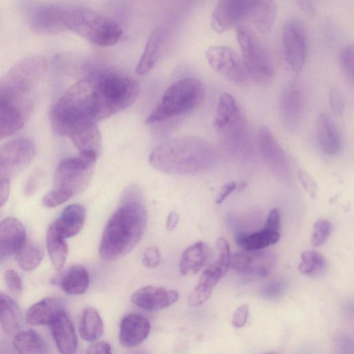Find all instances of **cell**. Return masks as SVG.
I'll return each mask as SVG.
<instances>
[{
    "mask_svg": "<svg viewBox=\"0 0 354 354\" xmlns=\"http://www.w3.org/2000/svg\"><path fill=\"white\" fill-rule=\"evenodd\" d=\"M129 191L104 230L99 250L104 261H112L128 254L145 233L147 209L138 192L135 189Z\"/></svg>",
    "mask_w": 354,
    "mask_h": 354,
    "instance_id": "6da1fadb",
    "label": "cell"
},
{
    "mask_svg": "<svg viewBox=\"0 0 354 354\" xmlns=\"http://www.w3.org/2000/svg\"><path fill=\"white\" fill-rule=\"evenodd\" d=\"M216 151L209 141L188 136L167 140L152 149L149 161L156 169L171 174H195L211 168Z\"/></svg>",
    "mask_w": 354,
    "mask_h": 354,
    "instance_id": "7a4b0ae2",
    "label": "cell"
},
{
    "mask_svg": "<svg viewBox=\"0 0 354 354\" xmlns=\"http://www.w3.org/2000/svg\"><path fill=\"white\" fill-rule=\"evenodd\" d=\"M91 88L89 75L75 82L54 104L50 122L57 133L72 140L98 128Z\"/></svg>",
    "mask_w": 354,
    "mask_h": 354,
    "instance_id": "3957f363",
    "label": "cell"
},
{
    "mask_svg": "<svg viewBox=\"0 0 354 354\" xmlns=\"http://www.w3.org/2000/svg\"><path fill=\"white\" fill-rule=\"evenodd\" d=\"M65 25L67 30L100 46H113L122 35V30L116 22L82 6H66Z\"/></svg>",
    "mask_w": 354,
    "mask_h": 354,
    "instance_id": "277c9868",
    "label": "cell"
},
{
    "mask_svg": "<svg viewBox=\"0 0 354 354\" xmlns=\"http://www.w3.org/2000/svg\"><path fill=\"white\" fill-rule=\"evenodd\" d=\"M204 96L205 88L200 80L193 77L180 79L167 88L146 122H161L187 113L196 108Z\"/></svg>",
    "mask_w": 354,
    "mask_h": 354,
    "instance_id": "5b68a950",
    "label": "cell"
},
{
    "mask_svg": "<svg viewBox=\"0 0 354 354\" xmlns=\"http://www.w3.org/2000/svg\"><path fill=\"white\" fill-rule=\"evenodd\" d=\"M241 57L248 77L259 83L269 82L274 75L270 57L257 37L247 27H236Z\"/></svg>",
    "mask_w": 354,
    "mask_h": 354,
    "instance_id": "8992f818",
    "label": "cell"
},
{
    "mask_svg": "<svg viewBox=\"0 0 354 354\" xmlns=\"http://www.w3.org/2000/svg\"><path fill=\"white\" fill-rule=\"evenodd\" d=\"M97 156L93 152H80L62 160L54 174V188L69 192L73 196L82 191L90 180Z\"/></svg>",
    "mask_w": 354,
    "mask_h": 354,
    "instance_id": "52a82bcc",
    "label": "cell"
},
{
    "mask_svg": "<svg viewBox=\"0 0 354 354\" xmlns=\"http://www.w3.org/2000/svg\"><path fill=\"white\" fill-rule=\"evenodd\" d=\"M32 108V99L20 97L0 82V140L21 129Z\"/></svg>",
    "mask_w": 354,
    "mask_h": 354,
    "instance_id": "ba28073f",
    "label": "cell"
},
{
    "mask_svg": "<svg viewBox=\"0 0 354 354\" xmlns=\"http://www.w3.org/2000/svg\"><path fill=\"white\" fill-rule=\"evenodd\" d=\"M281 41L286 66L291 72L299 73L305 64L308 50V33L303 21L297 18L288 19L283 27Z\"/></svg>",
    "mask_w": 354,
    "mask_h": 354,
    "instance_id": "9c48e42d",
    "label": "cell"
},
{
    "mask_svg": "<svg viewBox=\"0 0 354 354\" xmlns=\"http://www.w3.org/2000/svg\"><path fill=\"white\" fill-rule=\"evenodd\" d=\"M48 68L46 59L30 56L17 62L1 79L19 93L30 96L45 76Z\"/></svg>",
    "mask_w": 354,
    "mask_h": 354,
    "instance_id": "30bf717a",
    "label": "cell"
},
{
    "mask_svg": "<svg viewBox=\"0 0 354 354\" xmlns=\"http://www.w3.org/2000/svg\"><path fill=\"white\" fill-rule=\"evenodd\" d=\"M216 247L218 252L217 260L202 273L188 298V303L192 306L202 305L209 298L214 286L230 267L231 252L228 243L221 241Z\"/></svg>",
    "mask_w": 354,
    "mask_h": 354,
    "instance_id": "8fae6325",
    "label": "cell"
},
{
    "mask_svg": "<svg viewBox=\"0 0 354 354\" xmlns=\"http://www.w3.org/2000/svg\"><path fill=\"white\" fill-rule=\"evenodd\" d=\"M209 66L218 74L236 84H243L248 75L241 56L226 46H212L205 52Z\"/></svg>",
    "mask_w": 354,
    "mask_h": 354,
    "instance_id": "7c38bea8",
    "label": "cell"
},
{
    "mask_svg": "<svg viewBox=\"0 0 354 354\" xmlns=\"http://www.w3.org/2000/svg\"><path fill=\"white\" fill-rule=\"evenodd\" d=\"M35 153L34 142L28 138L10 140L0 147V174H15L25 168Z\"/></svg>",
    "mask_w": 354,
    "mask_h": 354,
    "instance_id": "4fadbf2b",
    "label": "cell"
},
{
    "mask_svg": "<svg viewBox=\"0 0 354 354\" xmlns=\"http://www.w3.org/2000/svg\"><path fill=\"white\" fill-rule=\"evenodd\" d=\"M254 0H221L215 5L211 15V26L223 33L245 17H248Z\"/></svg>",
    "mask_w": 354,
    "mask_h": 354,
    "instance_id": "5bb4252c",
    "label": "cell"
},
{
    "mask_svg": "<svg viewBox=\"0 0 354 354\" xmlns=\"http://www.w3.org/2000/svg\"><path fill=\"white\" fill-rule=\"evenodd\" d=\"M277 261L275 254L263 250H244L231 254L230 267L236 271L258 277L268 276Z\"/></svg>",
    "mask_w": 354,
    "mask_h": 354,
    "instance_id": "9a60e30c",
    "label": "cell"
},
{
    "mask_svg": "<svg viewBox=\"0 0 354 354\" xmlns=\"http://www.w3.org/2000/svg\"><path fill=\"white\" fill-rule=\"evenodd\" d=\"M304 100L302 91L295 82H288L283 88L279 100V113L284 128L295 131L303 120Z\"/></svg>",
    "mask_w": 354,
    "mask_h": 354,
    "instance_id": "2e32d148",
    "label": "cell"
},
{
    "mask_svg": "<svg viewBox=\"0 0 354 354\" xmlns=\"http://www.w3.org/2000/svg\"><path fill=\"white\" fill-rule=\"evenodd\" d=\"M66 6L48 3L34 8L29 17L30 29L39 34H55L66 31Z\"/></svg>",
    "mask_w": 354,
    "mask_h": 354,
    "instance_id": "e0dca14e",
    "label": "cell"
},
{
    "mask_svg": "<svg viewBox=\"0 0 354 354\" xmlns=\"http://www.w3.org/2000/svg\"><path fill=\"white\" fill-rule=\"evenodd\" d=\"M179 294L175 290L147 286L136 290L131 296V302L138 307L157 311L168 308L178 299Z\"/></svg>",
    "mask_w": 354,
    "mask_h": 354,
    "instance_id": "ac0fdd59",
    "label": "cell"
},
{
    "mask_svg": "<svg viewBox=\"0 0 354 354\" xmlns=\"http://www.w3.org/2000/svg\"><path fill=\"white\" fill-rule=\"evenodd\" d=\"M150 323L147 318L137 313H131L121 321L119 332L120 344L127 348L135 347L148 336Z\"/></svg>",
    "mask_w": 354,
    "mask_h": 354,
    "instance_id": "d6986e66",
    "label": "cell"
},
{
    "mask_svg": "<svg viewBox=\"0 0 354 354\" xmlns=\"http://www.w3.org/2000/svg\"><path fill=\"white\" fill-rule=\"evenodd\" d=\"M60 354H78V340L73 324L66 311L49 326Z\"/></svg>",
    "mask_w": 354,
    "mask_h": 354,
    "instance_id": "ffe728a7",
    "label": "cell"
},
{
    "mask_svg": "<svg viewBox=\"0 0 354 354\" xmlns=\"http://www.w3.org/2000/svg\"><path fill=\"white\" fill-rule=\"evenodd\" d=\"M65 310V303L60 298L46 297L32 304L26 313V322L30 326H50Z\"/></svg>",
    "mask_w": 354,
    "mask_h": 354,
    "instance_id": "44dd1931",
    "label": "cell"
},
{
    "mask_svg": "<svg viewBox=\"0 0 354 354\" xmlns=\"http://www.w3.org/2000/svg\"><path fill=\"white\" fill-rule=\"evenodd\" d=\"M27 239L22 223L15 217L0 222V249L5 254H15Z\"/></svg>",
    "mask_w": 354,
    "mask_h": 354,
    "instance_id": "7402d4cb",
    "label": "cell"
},
{
    "mask_svg": "<svg viewBox=\"0 0 354 354\" xmlns=\"http://www.w3.org/2000/svg\"><path fill=\"white\" fill-rule=\"evenodd\" d=\"M317 142L328 154L334 155L340 151L342 141L340 133L330 116L324 113L319 114L315 127Z\"/></svg>",
    "mask_w": 354,
    "mask_h": 354,
    "instance_id": "603a6c76",
    "label": "cell"
},
{
    "mask_svg": "<svg viewBox=\"0 0 354 354\" xmlns=\"http://www.w3.org/2000/svg\"><path fill=\"white\" fill-rule=\"evenodd\" d=\"M258 142L262 157L270 167L281 170L286 167V154L268 128L262 127L259 129Z\"/></svg>",
    "mask_w": 354,
    "mask_h": 354,
    "instance_id": "cb8c5ba5",
    "label": "cell"
},
{
    "mask_svg": "<svg viewBox=\"0 0 354 354\" xmlns=\"http://www.w3.org/2000/svg\"><path fill=\"white\" fill-rule=\"evenodd\" d=\"M85 219V208L82 205L75 203L66 207L53 224L58 232L66 239L78 234L84 225Z\"/></svg>",
    "mask_w": 354,
    "mask_h": 354,
    "instance_id": "d4e9b609",
    "label": "cell"
},
{
    "mask_svg": "<svg viewBox=\"0 0 354 354\" xmlns=\"http://www.w3.org/2000/svg\"><path fill=\"white\" fill-rule=\"evenodd\" d=\"M211 255L209 245L198 241L188 247L183 253L179 268L182 274H196L208 262Z\"/></svg>",
    "mask_w": 354,
    "mask_h": 354,
    "instance_id": "484cf974",
    "label": "cell"
},
{
    "mask_svg": "<svg viewBox=\"0 0 354 354\" xmlns=\"http://www.w3.org/2000/svg\"><path fill=\"white\" fill-rule=\"evenodd\" d=\"M90 283L87 270L81 266L68 268L59 279L62 290L68 295H81L86 291Z\"/></svg>",
    "mask_w": 354,
    "mask_h": 354,
    "instance_id": "4316f807",
    "label": "cell"
},
{
    "mask_svg": "<svg viewBox=\"0 0 354 354\" xmlns=\"http://www.w3.org/2000/svg\"><path fill=\"white\" fill-rule=\"evenodd\" d=\"M0 326L8 335L16 334L21 326V314L16 302L0 292Z\"/></svg>",
    "mask_w": 354,
    "mask_h": 354,
    "instance_id": "83f0119b",
    "label": "cell"
},
{
    "mask_svg": "<svg viewBox=\"0 0 354 354\" xmlns=\"http://www.w3.org/2000/svg\"><path fill=\"white\" fill-rule=\"evenodd\" d=\"M279 239V232L263 227L261 230L254 233H239L236 235V243L244 250H261L276 243Z\"/></svg>",
    "mask_w": 354,
    "mask_h": 354,
    "instance_id": "f1b7e54d",
    "label": "cell"
},
{
    "mask_svg": "<svg viewBox=\"0 0 354 354\" xmlns=\"http://www.w3.org/2000/svg\"><path fill=\"white\" fill-rule=\"evenodd\" d=\"M12 346L19 354H48V346L35 330L28 329L15 334Z\"/></svg>",
    "mask_w": 354,
    "mask_h": 354,
    "instance_id": "f546056e",
    "label": "cell"
},
{
    "mask_svg": "<svg viewBox=\"0 0 354 354\" xmlns=\"http://www.w3.org/2000/svg\"><path fill=\"white\" fill-rule=\"evenodd\" d=\"M277 13V6L273 1H255L248 17L256 29L266 33L272 28Z\"/></svg>",
    "mask_w": 354,
    "mask_h": 354,
    "instance_id": "4dcf8cb0",
    "label": "cell"
},
{
    "mask_svg": "<svg viewBox=\"0 0 354 354\" xmlns=\"http://www.w3.org/2000/svg\"><path fill=\"white\" fill-rule=\"evenodd\" d=\"M241 114V112L234 96L228 93H223L218 100L213 126L219 131Z\"/></svg>",
    "mask_w": 354,
    "mask_h": 354,
    "instance_id": "1f68e13d",
    "label": "cell"
},
{
    "mask_svg": "<svg viewBox=\"0 0 354 354\" xmlns=\"http://www.w3.org/2000/svg\"><path fill=\"white\" fill-rule=\"evenodd\" d=\"M46 246L52 264L57 270L64 266L68 254V245L65 239L52 223L46 233Z\"/></svg>",
    "mask_w": 354,
    "mask_h": 354,
    "instance_id": "d6a6232c",
    "label": "cell"
},
{
    "mask_svg": "<svg viewBox=\"0 0 354 354\" xmlns=\"http://www.w3.org/2000/svg\"><path fill=\"white\" fill-rule=\"evenodd\" d=\"M103 330V322L98 312L93 308H86L79 327L81 337L87 342H95L102 336Z\"/></svg>",
    "mask_w": 354,
    "mask_h": 354,
    "instance_id": "836d02e7",
    "label": "cell"
},
{
    "mask_svg": "<svg viewBox=\"0 0 354 354\" xmlns=\"http://www.w3.org/2000/svg\"><path fill=\"white\" fill-rule=\"evenodd\" d=\"M162 37V33L158 30L153 32L149 36L135 69L138 75H146L154 66L160 48Z\"/></svg>",
    "mask_w": 354,
    "mask_h": 354,
    "instance_id": "e575fe53",
    "label": "cell"
},
{
    "mask_svg": "<svg viewBox=\"0 0 354 354\" xmlns=\"http://www.w3.org/2000/svg\"><path fill=\"white\" fill-rule=\"evenodd\" d=\"M15 256L20 267L26 271H30L40 264L44 249L37 243L27 239Z\"/></svg>",
    "mask_w": 354,
    "mask_h": 354,
    "instance_id": "d590c367",
    "label": "cell"
},
{
    "mask_svg": "<svg viewBox=\"0 0 354 354\" xmlns=\"http://www.w3.org/2000/svg\"><path fill=\"white\" fill-rule=\"evenodd\" d=\"M326 265V259L322 254L316 250H310L301 254L298 268L304 275L316 277L324 270Z\"/></svg>",
    "mask_w": 354,
    "mask_h": 354,
    "instance_id": "8d00e7d4",
    "label": "cell"
},
{
    "mask_svg": "<svg viewBox=\"0 0 354 354\" xmlns=\"http://www.w3.org/2000/svg\"><path fill=\"white\" fill-rule=\"evenodd\" d=\"M331 231V223L327 219H317L313 225L311 243L315 247L324 245L328 239Z\"/></svg>",
    "mask_w": 354,
    "mask_h": 354,
    "instance_id": "74e56055",
    "label": "cell"
},
{
    "mask_svg": "<svg viewBox=\"0 0 354 354\" xmlns=\"http://www.w3.org/2000/svg\"><path fill=\"white\" fill-rule=\"evenodd\" d=\"M339 64L344 75L353 83V46L348 44L342 48L339 54Z\"/></svg>",
    "mask_w": 354,
    "mask_h": 354,
    "instance_id": "f35d334b",
    "label": "cell"
},
{
    "mask_svg": "<svg viewBox=\"0 0 354 354\" xmlns=\"http://www.w3.org/2000/svg\"><path fill=\"white\" fill-rule=\"evenodd\" d=\"M73 194L69 192L53 188L43 196L42 204L47 207H55L64 203Z\"/></svg>",
    "mask_w": 354,
    "mask_h": 354,
    "instance_id": "ab89813d",
    "label": "cell"
},
{
    "mask_svg": "<svg viewBox=\"0 0 354 354\" xmlns=\"http://www.w3.org/2000/svg\"><path fill=\"white\" fill-rule=\"evenodd\" d=\"M287 284L281 279L274 280L268 283L262 289L263 297L272 299L281 297L286 290Z\"/></svg>",
    "mask_w": 354,
    "mask_h": 354,
    "instance_id": "60d3db41",
    "label": "cell"
},
{
    "mask_svg": "<svg viewBox=\"0 0 354 354\" xmlns=\"http://www.w3.org/2000/svg\"><path fill=\"white\" fill-rule=\"evenodd\" d=\"M328 102L331 110L336 115H341L344 110V100L337 87L330 88L328 92Z\"/></svg>",
    "mask_w": 354,
    "mask_h": 354,
    "instance_id": "b9f144b4",
    "label": "cell"
},
{
    "mask_svg": "<svg viewBox=\"0 0 354 354\" xmlns=\"http://www.w3.org/2000/svg\"><path fill=\"white\" fill-rule=\"evenodd\" d=\"M142 261L146 267L156 268L160 261L158 248L156 246L147 248L143 253Z\"/></svg>",
    "mask_w": 354,
    "mask_h": 354,
    "instance_id": "7bdbcfd3",
    "label": "cell"
},
{
    "mask_svg": "<svg viewBox=\"0 0 354 354\" xmlns=\"http://www.w3.org/2000/svg\"><path fill=\"white\" fill-rule=\"evenodd\" d=\"M299 181L304 189L312 197H315L317 192V187L314 179L304 170H299L298 172Z\"/></svg>",
    "mask_w": 354,
    "mask_h": 354,
    "instance_id": "ee69618b",
    "label": "cell"
},
{
    "mask_svg": "<svg viewBox=\"0 0 354 354\" xmlns=\"http://www.w3.org/2000/svg\"><path fill=\"white\" fill-rule=\"evenodd\" d=\"M5 281L9 290L13 292H20L22 281L19 274L13 270L8 269L5 272Z\"/></svg>",
    "mask_w": 354,
    "mask_h": 354,
    "instance_id": "f6af8a7d",
    "label": "cell"
},
{
    "mask_svg": "<svg viewBox=\"0 0 354 354\" xmlns=\"http://www.w3.org/2000/svg\"><path fill=\"white\" fill-rule=\"evenodd\" d=\"M249 314V306L243 304L239 306L234 312L232 317V324L236 328L244 326L247 322Z\"/></svg>",
    "mask_w": 354,
    "mask_h": 354,
    "instance_id": "bcb514c9",
    "label": "cell"
},
{
    "mask_svg": "<svg viewBox=\"0 0 354 354\" xmlns=\"http://www.w3.org/2000/svg\"><path fill=\"white\" fill-rule=\"evenodd\" d=\"M263 227L270 230L280 232L281 216L278 209L274 208L270 210Z\"/></svg>",
    "mask_w": 354,
    "mask_h": 354,
    "instance_id": "7dc6e473",
    "label": "cell"
},
{
    "mask_svg": "<svg viewBox=\"0 0 354 354\" xmlns=\"http://www.w3.org/2000/svg\"><path fill=\"white\" fill-rule=\"evenodd\" d=\"M86 354H112V349L107 342L97 341L88 347Z\"/></svg>",
    "mask_w": 354,
    "mask_h": 354,
    "instance_id": "c3c4849f",
    "label": "cell"
},
{
    "mask_svg": "<svg viewBox=\"0 0 354 354\" xmlns=\"http://www.w3.org/2000/svg\"><path fill=\"white\" fill-rule=\"evenodd\" d=\"M236 187V183L234 181L230 182L223 185L218 194L216 203L218 204L222 203L226 198H227L228 196L235 190Z\"/></svg>",
    "mask_w": 354,
    "mask_h": 354,
    "instance_id": "681fc988",
    "label": "cell"
},
{
    "mask_svg": "<svg viewBox=\"0 0 354 354\" xmlns=\"http://www.w3.org/2000/svg\"><path fill=\"white\" fill-rule=\"evenodd\" d=\"M10 194V181L8 178H3L0 180V207L3 205Z\"/></svg>",
    "mask_w": 354,
    "mask_h": 354,
    "instance_id": "f907efd6",
    "label": "cell"
},
{
    "mask_svg": "<svg viewBox=\"0 0 354 354\" xmlns=\"http://www.w3.org/2000/svg\"><path fill=\"white\" fill-rule=\"evenodd\" d=\"M41 180V175L39 172L33 173L27 180L25 192L29 194H32L38 188Z\"/></svg>",
    "mask_w": 354,
    "mask_h": 354,
    "instance_id": "816d5d0a",
    "label": "cell"
},
{
    "mask_svg": "<svg viewBox=\"0 0 354 354\" xmlns=\"http://www.w3.org/2000/svg\"><path fill=\"white\" fill-rule=\"evenodd\" d=\"M178 222V215L175 212H171L167 217L166 229L169 231L173 230Z\"/></svg>",
    "mask_w": 354,
    "mask_h": 354,
    "instance_id": "f5cc1de1",
    "label": "cell"
},
{
    "mask_svg": "<svg viewBox=\"0 0 354 354\" xmlns=\"http://www.w3.org/2000/svg\"><path fill=\"white\" fill-rule=\"evenodd\" d=\"M297 4L304 11L308 13H314L315 8L310 1H297Z\"/></svg>",
    "mask_w": 354,
    "mask_h": 354,
    "instance_id": "db71d44e",
    "label": "cell"
},
{
    "mask_svg": "<svg viewBox=\"0 0 354 354\" xmlns=\"http://www.w3.org/2000/svg\"><path fill=\"white\" fill-rule=\"evenodd\" d=\"M0 354H15L13 348L5 342H0Z\"/></svg>",
    "mask_w": 354,
    "mask_h": 354,
    "instance_id": "11a10c76",
    "label": "cell"
},
{
    "mask_svg": "<svg viewBox=\"0 0 354 354\" xmlns=\"http://www.w3.org/2000/svg\"><path fill=\"white\" fill-rule=\"evenodd\" d=\"M5 254L3 253L1 250L0 249V261L5 257Z\"/></svg>",
    "mask_w": 354,
    "mask_h": 354,
    "instance_id": "9f6ffc18",
    "label": "cell"
},
{
    "mask_svg": "<svg viewBox=\"0 0 354 354\" xmlns=\"http://www.w3.org/2000/svg\"><path fill=\"white\" fill-rule=\"evenodd\" d=\"M264 354H276V353H264Z\"/></svg>",
    "mask_w": 354,
    "mask_h": 354,
    "instance_id": "6f0895ef",
    "label": "cell"
},
{
    "mask_svg": "<svg viewBox=\"0 0 354 354\" xmlns=\"http://www.w3.org/2000/svg\"><path fill=\"white\" fill-rule=\"evenodd\" d=\"M134 354H143V353H134Z\"/></svg>",
    "mask_w": 354,
    "mask_h": 354,
    "instance_id": "680465c9",
    "label": "cell"
}]
</instances>
